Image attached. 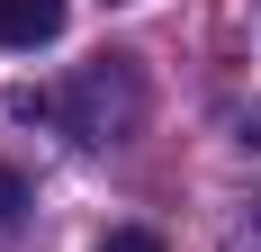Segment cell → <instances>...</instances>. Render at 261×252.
<instances>
[{"instance_id":"cell-2","label":"cell","mask_w":261,"mask_h":252,"mask_svg":"<svg viewBox=\"0 0 261 252\" xmlns=\"http://www.w3.org/2000/svg\"><path fill=\"white\" fill-rule=\"evenodd\" d=\"M63 36V0H0V45H54Z\"/></svg>"},{"instance_id":"cell-4","label":"cell","mask_w":261,"mask_h":252,"mask_svg":"<svg viewBox=\"0 0 261 252\" xmlns=\"http://www.w3.org/2000/svg\"><path fill=\"white\" fill-rule=\"evenodd\" d=\"M18 216H27V180H18V171H9V162H0V234L18 225Z\"/></svg>"},{"instance_id":"cell-3","label":"cell","mask_w":261,"mask_h":252,"mask_svg":"<svg viewBox=\"0 0 261 252\" xmlns=\"http://www.w3.org/2000/svg\"><path fill=\"white\" fill-rule=\"evenodd\" d=\"M99 252H162V234H153V225H108Z\"/></svg>"},{"instance_id":"cell-1","label":"cell","mask_w":261,"mask_h":252,"mask_svg":"<svg viewBox=\"0 0 261 252\" xmlns=\"http://www.w3.org/2000/svg\"><path fill=\"white\" fill-rule=\"evenodd\" d=\"M54 117L72 126L81 144H126L135 126H144V72H135L126 54H99V63L72 72V90L54 99Z\"/></svg>"}]
</instances>
